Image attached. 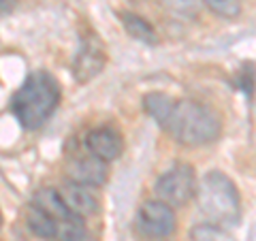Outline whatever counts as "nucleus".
I'll list each match as a JSON object with an SVG mask.
<instances>
[{
	"mask_svg": "<svg viewBox=\"0 0 256 241\" xmlns=\"http://www.w3.org/2000/svg\"><path fill=\"white\" fill-rule=\"evenodd\" d=\"M201 2L212 13L224 20H235L242 13V0H201Z\"/></svg>",
	"mask_w": 256,
	"mask_h": 241,
	"instance_id": "obj_15",
	"label": "nucleus"
},
{
	"mask_svg": "<svg viewBox=\"0 0 256 241\" xmlns=\"http://www.w3.org/2000/svg\"><path fill=\"white\" fill-rule=\"evenodd\" d=\"M32 205L41 207L43 212L54 216L58 222L64 220V218H68V216H73L68 212L66 203H64L60 190H56V188H41V190H36V194L32 196Z\"/></svg>",
	"mask_w": 256,
	"mask_h": 241,
	"instance_id": "obj_11",
	"label": "nucleus"
},
{
	"mask_svg": "<svg viewBox=\"0 0 256 241\" xmlns=\"http://www.w3.org/2000/svg\"><path fill=\"white\" fill-rule=\"evenodd\" d=\"M26 226L34 232L38 239H56L58 237V220L36 205H30L26 210Z\"/></svg>",
	"mask_w": 256,
	"mask_h": 241,
	"instance_id": "obj_10",
	"label": "nucleus"
},
{
	"mask_svg": "<svg viewBox=\"0 0 256 241\" xmlns=\"http://www.w3.org/2000/svg\"><path fill=\"white\" fill-rule=\"evenodd\" d=\"M196 188L198 184L194 178V168L184 162L164 171L154 184L156 196L171 207H184L192 196H196Z\"/></svg>",
	"mask_w": 256,
	"mask_h": 241,
	"instance_id": "obj_4",
	"label": "nucleus"
},
{
	"mask_svg": "<svg viewBox=\"0 0 256 241\" xmlns=\"http://www.w3.org/2000/svg\"><path fill=\"white\" fill-rule=\"evenodd\" d=\"M139 226L146 235L164 239L175 230V212L164 200H146L139 207Z\"/></svg>",
	"mask_w": 256,
	"mask_h": 241,
	"instance_id": "obj_5",
	"label": "nucleus"
},
{
	"mask_svg": "<svg viewBox=\"0 0 256 241\" xmlns=\"http://www.w3.org/2000/svg\"><path fill=\"white\" fill-rule=\"evenodd\" d=\"M60 105V86L47 70H34L26 77L20 90L13 94L11 109L26 130H36Z\"/></svg>",
	"mask_w": 256,
	"mask_h": 241,
	"instance_id": "obj_2",
	"label": "nucleus"
},
{
	"mask_svg": "<svg viewBox=\"0 0 256 241\" xmlns=\"http://www.w3.org/2000/svg\"><path fill=\"white\" fill-rule=\"evenodd\" d=\"M15 6V0H2V15H9Z\"/></svg>",
	"mask_w": 256,
	"mask_h": 241,
	"instance_id": "obj_17",
	"label": "nucleus"
},
{
	"mask_svg": "<svg viewBox=\"0 0 256 241\" xmlns=\"http://www.w3.org/2000/svg\"><path fill=\"white\" fill-rule=\"evenodd\" d=\"M86 148L90 154L98 156L100 160H105V162H114V160H118L122 156L124 139L118 130H114V128L100 126V128H94L92 132H88Z\"/></svg>",
	"mask_w": 256,
	"mask_h": 241,
	"instance_id": "obj_8",
	"label": "nucleus"
},
{
	"mask_svg": "<svg viewBox=\"0 0 256 241\" xmlns=\"http://www.w3.org/2000/svg\"><path fill=\"white\" fill-rule=\"evenodd\" d=\"M105 62H107L105 47L96 38V34H90L82 41V47H79V52L75 56L73 75L79 84H88L105 68Z\"/></svg>",
	"mask_w": 256,
	"mask_h": 241,
	"instance_id": "obj_6",
	"label": "nucleus"
},
{
	"mask_svg": "<svg viewBox=\"0 0 256 241\" xmlns=\"http://www.w3.org/2000/svg\"><path fill=\"white\" fill-rule=\"evenodd\" d=\"M120 22H122L124 30L134 38V41L146 43V45H156L158 43V34H156L154 26H152L148 20H143L141 15H137V13H120Z\"/></svg>",
	"mask_w": 256,
	"mask_h": 241,
	"instance_id": "obj_12",
	"label": "nucleus"
},
{
	"mask_svg": "<svg viewBox=\"0 0 256 241\" xmlns=\"http://www.w3.org/2000/svg\"><path fill=\"white\" fill-rule=\"evenodd\" d=\"M60 194L66 203L68 212L77 216V218H88V216H94L98 212V198L94 196L92 188L82 186L77 182H66L64 186L60 188Z\"/></svg>",
	"mask_w": 256,
	"mask_h": 241,
	"instance_id": "obj_9",
	"label": "nucleus"
},
{
	"mask_svg": "<svg viewBox=\"0 0 256 241\" xmlns=\"http://www.w3.org/2000/svg\"><path fill=\"white\" fill-rule=\"evenodd\" d=\"M164 9H169L175 15H184V18H196L201 0H158Z\"/></svg>",
	"mask_w": 256,
	"mask_h": 241,
	"instance_id": "obj_16",
	"label": "nucleus"
},
{
	"mask_svg": "<svg viewBox=\"0 0 256 241\" xmlns=\"http://www.w3.org/2000/svg\"><path fill=\"white\" fill-rule=\"evenodd\" d=\"M192 241H235L226 230L218 224H198L190 230Z\"/></svg>",
	"mask_w": 256,
	"mask_h": 241,
	"instance_id": "obj_14",
	"label": "nucleus"
},
{
	"mask_svg": "<svg viewBox=\"0 0 256 241\" xmlns=\"http://www.w3.org/2000/svg\"><path fill=\"white\" fill-rule=\"evenodd\" d=\"M107 175H109L107 162L100 160L98 156L90 154V152L84 156L68 158V162H66V178L70 182H77L88 188L102 186V184L107 182Z\"/></svg>",
	"mask_w": 256,
	"mask_h": 241,
	"instance_id": "obj_7",
	"label": "nucleus"
},
{
	"mask_svg": "<svg viewBox=\"0 0 256 241\" xmlns=\"http://www.w3.org/2000/svg\"><path fill=\"white\" fill-rule=\"evenodd\" d=\"M143 109L156 124L186 148L210 146L222 132L220 118L210 107L190 98H173L162 92L143 96Z\"/></svg>",
	"mask_w": 256,
	"mask_h": 241,
	"instance_id": "obj_1",
	"label": "nucleus"
},
{
	"mask_svg": "<svg viewBox=\"0 0 256 241\" xmlns=\"http://www.w3.org/2000/svg\"><path fill=\"white\" fill-rule=\"evenodd\" d=\"M58 241H88V228L84 224V218L68 216L58 222Z\"/></svg>",
	"mask_w": 256,
	"mask_h": 241,
	"instance_id": "obj_13",
	"label": "nucleus"
},
{
	"mask_svg": "<svg viewBox=\"0 0 256 241\" xmlns=\"http://www.w3.org/2000/svg\"><path fill=\"white\" fill-rule=\"evenodd\" d=\"M196 205L218 226H237L242 220V196L235 182L222 171H207L196 188Z\"/></svg>",
	"mask_w": 256,
	"mask_h": 241,
	"instance_id": "obj_3",
	"label": "nucleus"
}]
</instances>
